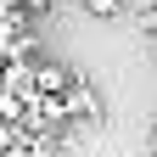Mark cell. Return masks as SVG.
Returning <instances> with one entry per match:
<instances>
[{
  "instance_id": "1",
  "label": "cell",
  "mask_w": 157,
  "mask_h": 157,
  "mask_svg": "<svg viewBox=\"0 0 157 157\" xmlns=\"http://www.w3.org/2000/svg\"><path fill=\"white\" fill-rule=\"evenodd\" d=\"M34 90L39 95H62V90H73V78L62 67H34Z\"/></svg>"
},
{
  "instance_id": "2",
  "label": "cell",
  "mask_w": 157,
  "mask_h": 157,
  "mask_svg": "<svg viewBox=\"0 0 157 157\" xmlns=\"http://www.w3.org/2000/svg\"><path fill=\"white\" fill-rule=\"evenodd\" d=\"M84 11H90V17H118L124 0H84Z\"/></svg>"
},
{
  "instance_id": "3",
  "label": "cell",
  "mask_w": 157,
  "mask_h": 157,
  "mask_svg": "<svg viewBox=\"0 0 157 157\" xmlns=\"http://www.w3.org/2000/svg\"><path fill=\"white\" fill-rule=\"evenodd\" d=\"M23 11H51V0H17Z\"/></svg>"
}]
</instances>
